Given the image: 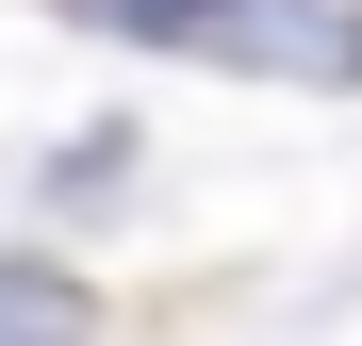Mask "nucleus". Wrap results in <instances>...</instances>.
Returning <instances> with one entry per match:
<instances>
[{
    "mask_svg": "<svg viewBox=\"0 0 362 346\" xmlns=\"http://www.w3.org/2000/svg\"><path fill=\"white\" fill-rule=\"evenodd\" d=\"M198 67H247V83H362V0H214V50Z\"/></svg>",
    "mask_w": 362,
    "mask_h": 346,
    "instance_id": "f257e3e1",
    "label": "nucleus"
},
{
    "mask_svg": "<svg viewBox=\"0 0 362 346\" xmlns=\"http://www.w3.org/2000/svg\"><path fill=\"white\" fill-rule=\"evenodd\" d=\"M0 346H99V280L49 248H0Z\"/></svg>",
    "mask_w": 362,
    "mask_h": 346,
    "instance_id": "f03ea898",
    "label": "nucleus"
}]
</instances>
